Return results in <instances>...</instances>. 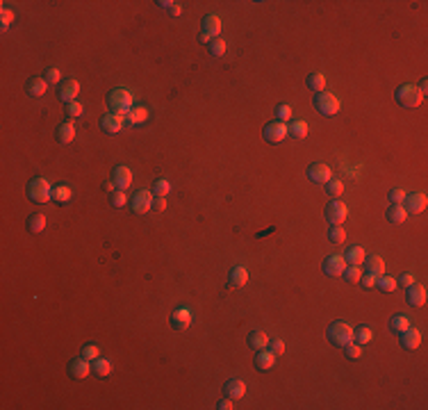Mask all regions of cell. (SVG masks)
<instances>
[{
  "label": "cell",
  "mask_w": 428,
  "mask_h": 410,
  "mask_svg": "<svg viewBox=\"0 0 428 410\" xmlns=\"http://www.w3.org/2000/svg\"><path fill=\"white\" fill-rule=\"evenodd\" d=\"M308 178L312 180V183H317V185H326L330 178H333V171H330L328 164H310L308 167Z\"/></svg>",
  "instance_id": "obj_11"
},
{
  "label": "cell",
  "mask_w": 428,
  "mask_h": 410,
  "mask_svg": "<svg viewBox=\"0 0 428 410\" xmlns=\"http://www.w3.org/2000/svg\"><path fill=\"white\" fill-rule=\"evenodd\" d=\"M321 269H324L326 276L339 278L346 269V260H344V255H328L324 260V265H321Z\"/></svg>",
  "instance_id": "obj_8"
},
{
  "label": "cell",
  "mask_w": 428,
  "mask_h": 410,
  "mask_svg": "<svg viewBox=\"0 0 428 410\" xmlns=\"http://www.w3.org/2000/svg\"><path fill=\"white\" fill-rule=\"evenodd\" d=\"M308 87L312 91H317V94L326 91V75H324V73H310V75H308Z\"/></svg>",
  "instance_id": "obj_33"
},
{
  "label": "cell",
  "mask_w": 428,
  "mask_h": 410,
  "mask_svg": "<svg viewBox=\"0 0 428 410\" xmlns=\"http://www.w3.org/2000/svg\"><path fill=\"white\" fill-rule=\"evenodd\" d=\"M77 94H80V85H77V80H73V78L71 80H64L60 85V100L66 102V105L75 100Z\"/></svg>",
  "instance_id": "obj_15"
},
{
  "label": "cell",
  "mask_w": 428,
  "mask_h": 410,
  "mask_svg": "<svg viewBox=\"0 0 428 410\" xmlns=\"http://www.w3.org/2000/svg\"><path fill=\"white\" fill-rule=\"evenodd\" d=\"M189 324H192V310L189 308H178V310H173L171 315V326L176 330H187Z\"/></svg>",
  "instance_id": "obj_17"
},
{
  "label": "cell",
  "mask_w": 428,
  "mask_h": 410,
  "mask_svg": "<svg viewBox=\"0 0 428 410\" xmlns=\"http://www.w3.org/2000/svg\"><path fill=\"white\" fill-rule=\"evenodd\" d=\"M91 369H94L96 376H100V378H105V376L112 374V363L107 358H96L94 365H91Z\"/></svg>",
  "instance_id": "obj_32"
},
{
  "label": "cell",
  "mask_w": 428,
  "mask_h": 410,
  "mask_svg": "<svg viewBox=\"0 0 428 410\" xmlns=\"http://www.w3.org/2000/svg\"><path fill=\"white\" fill-rule=\"evenodd\" d=\"M153 208H155V210H159V212H162V210H167V198H164V196H155Z\"/></svg>",
  "instance_id": "obj_54"
},
{
  "label": "cell",
  "mask_w": 428,
  "mask_h": 410,
  "mask_svg": "<svg viewBox=\"0 0 428 410\" xmlns=\"http://www.w3.org/2000/svg\"><path fill=\"white\" fill-rule=\"evenodd\" d=\"M406 301L410 303L412 308H419L426 303V287L419 285V283H412L406 292Z\"/></svg>",
  "instance_id": "obj_14"
},
{
  "label": "cell",
  "mask_w": 428,
  "mask_h": 410,
  "mask_svg": "<svg viewBox=\"0 0 428 410\" xmlns=\"http://www.w3.org/2000/svg\"><path fill=\"white\" fill-rule=\"evenodd\" d=\"M403 208H406V212L408 214H419V212H424L426 210V194L424 192H412V194H406V198H403Z\"/></svg>",
  "instance_id": "obj_7"
},
{
  "label": "cell",
  "mask_w": 428,
  "mask_h": 410,
  "mask_svg": "<svg viewBox=\"0 0 428 410\" xmlns=\"http://www.w3.org/2000/svg\"><path fill=\"white\" fill-rule=\"evenodd\" d=\"M203 34H207L210 39H217L219 32H221V18L217 16V14H207L205 18H203Z\"/></svg>",
  "instance_id": "obj_20"
},
{
  "label": "cell",
  "mask_w": 428,
  "mask_h": 410,
  "mask_svg": "<svg viewBox=\"0 0 428 410\" xmlns=\"http://www.w3.org/2000/svg\"><path fill=\"white\" fill-rule=\"evenodd\" d=\"M28 198L35 203H48L52 201V187L46 178H35L28 185Z\"/></svg>",
  "instance_id": "obj_4"
},
{
  "label": "cell",
  "mask_w": 428,
  "mask_h": 410,
  "mask_svg": "<svg viewBox=\"0 0 428 410\" xmlns=\"http://www.w3.org/2000/svg\"><path fill=\"white\" fill-rule=\"evenodd\" d=\"M94 369H91V365H89V360L87 358H75V360H71L69 363V374L73 376V378H87Z\"/></svg>",
  "instance_id": "obj_16"
},
{
  "label": "cell",
  "mask_w": 428,
  "mask_h": 410,
  "mask_svg": "<svg viewBox=\"0 0 428 410\" xmlns=\"http://www.w3.org/2000/svg\"><path fill=\"white\" fill-rule=\"evenodd\" d=\"M342 276L349 285H356V283H360V278H362V271H360L358 265H346V269H344Z\"/></svg>",
  "instance_id": "obj_38"
},
{
  "label": "cell",
  "mask_w": 428,
  "mask_h": 410,
  "mask_svg": "<svg viewBox=\"0 0 428 410\" xmlns=\"http://www.w3.org/2000/svg\"><path fill=\"white\" fill-rule=\"evenodd\" d=\"M419 91H421V96H426V91H428V85H426V82H421V85H419Z\"/></svg>",
  "instance_id": "obj_59"
},
{
  "label": "cell",
  "mask_w": 428,
  "mask_h": 410,
  "mask_svg": "<svg viewBox=\"0 0 428 410\" xmlns=\"http://www.w3.org/2000/svg\"><path fill=\"white\" fill-rule=\"evenodd\" d=\"M376 285H378V290L381 292H385V294H390V292L396 290V278H392V276H378L376 278Z\"/></svg>",
  "instance_id": "obj_37"
},
{
  "label": "cell",
  "mask_w": 428,
  "mask_h": 410,
  "mask_svg": "<svg viewBox=\"0 0 428 410\" xmlns=\"http://www.w3.org/2000/svg\"><path fill=\"white\" fill-rule=\"evenodd\" d=\"M66 114L69 116H82V105L77 100L69 102V105H66Z\"/></svg>",
  "instance_id": "obj_53"
},
{
  "label": "cell",
  "mask_w": 428,
  "mask_h": 410,
  "mask_svg": "<svg viewBox=\"0 0 428 410\" xmlns=\"http://www.w3.org/2000/svg\"><path fill=\"white\" fill-rule=\"evenodd\" d=\"M406 194H408V192H403L401 187H394V189H390L387 198H390V203H392V205H401V203H403V198H406Z\"/></svg>",
  "instance_id": "obj_48"
},
{
  "label": "cell",
  "mask_w": 428,
  "mask_h": 410,
  "mask_svg": "<svg viewBox=\"0 0 428 410\" xmlns=\"http://www.w3.org/2000/svg\"><path fill=\"white\" fill-rule=\"evenodd\" d=\"M398 342H401L403 349L415 351V349H419V344H421V333L417 328H410V326H408L403 333H398Z\"/></svg>",
  "instance_id": "obj_12"
},
{
  "label": "cell",
  "mask_w": 428,
  "mask_h": 410,
  "mask_svg": "<svg viewBox=\"0 0 428 410\" xmlns=\"http://www.w3.org/2000/svg\"><path fill=\"white\" fill-rule=\"evenodd\" d=\"M100 128H103V133H107V135L121 133V128H123V116H119V114H105L103 119H100Z\"/></svg>",
  "instance_id": "obj_18"
},
{
  "label": "cell",
  "mask_w": 428,
  "mask_h": 410,
  "mask_svg": "<svg viewBox=\"0 0 428 410\" xmlns=\"http://www.w3.org/2000/svg\"><path fill=\"white\" fill-rule=\"evenodd\" d=\"M0 21H3V28L7 30V28L14 23V12H12V9L3 7V12H0Z\"/></svg>",
  "instance_id": "obj_50"
},
{
  "label": "cell",
  "mask_w": 428,
  "mask_h": 410,
  "mask_svg": "<svg viewBox=\"0 0 428 410\" xmlns=\"http://www.w3.org/2000/svg\"><path fill=\"white\" fill-rule=\"evenodd\" d=\"M276 365V355L271 353V351L262 349L255 353V369L257 372H269V369H274Z\"/></svg>",
  "instance_id": "obj_19"
},
{
  "label": "cell",
  "mask_w": 428,
  "mask_h": 410,
  "mask_svg": "<svg viewBox=\"0 0 428 410\" xmlns=\"http://www.w3.org/2000/svg\"><path fill=\"white\" fill-rule=\"evenodd\" d=\"M103 187H105V192H114V187H116V185H114V180H110V183H105Z\"/></svg>",
  "instance_id": "obj_58"
},
{
  "label": "cell",
  "mask_w": 428,
  "mask_h": 410,
  "mask_svg": "<svg viewBox=\"0 0 428 410\" xmlns=\"http://www.w3.org/2000/svg\"><path fill=\"white\" fill-rule=\"evenodd\" d=\"M43 80H46L48 85H62V82H60L62 80V71H60V68H55V66L46 68V73H43Z\"/></svg>",
  "instance_id": "obj_43"
},
{
  "label": "cell",
  "mask_w": 428,
  "mask_h": 410,
  "mask_svg": "<svg viewBox=\"0 0 428 410\" xmlns=\"http://www.w3.org/2000/svg\"><path fill=\"white\" fill-rule=\"evenodd\" d=\"M266 349H269L271 353H274L276 358H278L280 353H285V342L280 340V338H271V340H269V344H266Z\"/></svg>",
  "instance_id": "obj_44"
},
{
  "label": "cell",
  "mask_w": 428,
  "mask_h": 410,
  "mask_svg": "<svg viewBox=\"0 0 428 410\" xmlns=\"http://www.w3.org/2000/svg\"><path fill=\"white\" fill-rule=\"evenodd\" d=\"M412 283H415V276H412L410 271H406V273H401V276L396 278V285H403V287H410Z\"/></svg>",
  "instance_id": "obj_52"
},
{
  "label": "cell",
  "mask_w": 428,
  "mask_h": 410,
  "mask_svg": "<svg viewBox=\"0 0 428 410\" xmlns=\"http://www.w3.org/2000/svg\"><path fill=\"white\" fill-rule=\"evenodd\" d=\"M25 89H28V94H30V96L39 98V96L46 94L48 82L43 80V78H30V80H28V85H25Z\"/></svg>",
  "instance_id": "obj_25"
},
{
  "label": "cell",
  "mask_w": 428,
  "mask_h": 410,
  "mask_svg": "<svg viewBox=\"0 0 428 410\" xmlns=\"http://www.w3.org/2000/svg\"><path fill=\"white\" fill-rule=\"evenodd\" d=\"M71 189L66 187V185H57V187H52V201L55 203H69L71 201Z\"/></svg>",
  "instance_id": "obj_36"
},
{
  "label": "cell",
  "mask_w": 428,
  "mask_h": 410,
  "mask_svg": "<svg viewBox=\"0 0 428 410\" xmlns=\"http://www.w3.org/2000/svg\"><path fill=\"white\" fill-rule=\"evenodd\" d=\"M346 217H349V208L342 201H333L326 205V221L330 226H342L346 221Z\"/></svg>",
  "instance_id": "obj_6"
},
{
  "label": "cell",
  "mask_w": 428,
  "mask_h": 410,
  "mask_svg": "<svg viewBox=\"0 0 428 410\" xmlns=\"http://www.w3.org/2000/svg\"><path fill=\"white\" fill-rule=\"evenodd\" d=\"M287 133L294 137V139H305V137H308V123H305V121H291Z\"/></svg>",
  "instance_id": "obj_34"
},
{
  "label": "cell",
  "mask_w": 428,
  "mask_h": 410,
  "mask_svg": "<svg viewBox=\"0 0 428 410\" xmlns=\"http://www.w3.org/2000/svg\"><path fill=\"white\" fill-rule=\"evenodd\" d=\"M364 271L367 273H371V276H383L385 273V262H383V258H378V255H371V258H364Z\"/></svg>",
  "instance_id": "obj_23"
},
{
  "label": "cell",
  "mask_w": 428,
  "mask_h": 410,
  "mask_svg": "<svg viewBox=\"0 0 428 410\" xmlns=\"http://www.w3.org/2000/svg\"><path fill=\"white\" fill-rule=\"evenodd\" d=\"M110 203L114 205V208H123V205L128 203V196H125V192H123V189H119V192H112Z\"/></svg>",
  "instance_id": "obj_49"
},
{
  "label": "cell",
  "mask_w": 428,
  "mask_h": 410,
  "mask_svg": "<svg viewBox=\"0 0 428 410\" xmlns=\"http://www.w3.org/2000/svg\"><path fill=\"white\" fill-rule=\"evenodd\" d=\"M344 353H346L351 360H358V358H362V346L356 344V342H349V344L344 346Z\"/></svg>",
  "instance_id": "obj_45"
},
{
  "label": "cell",
  "mask_w": 428,
  "mask_h": 410,
  "mask_svg": "<svg viewBox=\"0 0 428 410\" xmlns=\"http://www.w3.org/2000/svg\"><path fill=\"white\" fill-rule=\"evenodd\" d=\"M169 14H171V16H180V14H182V7H180L178 3H173L171 7H169Z\"/></svg>",
  "instance_id": "obj_56"
},
{
  "label": "cell",
  "mask_w": 428,
  "mask_h": 410,
  "mask_svg": "<svg viewBox=\"0 0 428 410\" xmlns=\"http://www.w3.org/2000/svg\"><path fill=\"white\" fill-rule=\"evenodd\" d=\"M112 180H114V185L119 189H128L130 185H132V173H130V169L128 167H116L114 169V173H112Z\"/></svg>",
  "instance_id": "obj_21"
},
{
  "label": "cell",
  "mask_w": 428,
  "mask_h": 410,
  "mask_svg": "<svg viewBox=\"0 0 428 410\" xmlns=\"http://www.w3.org/2000/svg\"><path fill=\"white\" fill-rule=\"evenodd\" d=\"M408 219V212L403 205H390L387 208V221L390 223H403Z\"/></svg>",
  "instance_id": "obj_30"
},
{
  "label": "cell",
  "mask_w": 428,
  "mask_h": 410,
  "mask_svg": "<svg viewBox=\"0 0 428 410\" xmlns=\"http://www.w3.org/2000/svg\"><path fill=\"white\" fill-rule=\"evenodd\" d=\"M107 107L112 110V114H119L125 119V114L132 110V94L128 89H112L107 96Z\"/></svg>",
  "instance_id": "obj_1"
},
{
  "label": "cell",
  "mask_w": 428,
  "mask_h": 410,
  "mask_svg": "<svg viewBox=\"0 0 428 410\" xmlns=\"http://www.w3.org/2000/svg\"><path fill=\"white\" fill-rule=\"evenodd\" d=\"M371 340H373V333H371L369 326H358V328H353V342H356V344L364 346V344H369Z\"/></svg>",
  "instance_id": "obj_28"
},
{
  "label": "cell",
  "mask_w": 428,
  "mask_h": 410,
  "mask_svg": "<svg viewBox=\"0 0 428 410\" xmlns=\"http://www.w3.org/2000/svg\"><path fill=\"white\" fill-rule=\"evenodd\" d=\"M82 358H87V360L100 358V349L96 344H85V346H82Z\"/></svg>",
  "instance_id": "obj_47"
},
{
  "label": "cell",
  "mask_w": 428,
  "mask_h": 410,
  "mask_svg": "<svg viewBox=\"0 0 428 410\" xmlns=\"http://www.w3.org/2000/svg\"><path fill=\"white\" fill-rule=\"evenodd\" d=\"M276 116H278L280 123H285V121L291 119V107L287 105V102H280L278 107H276Z\"/></svg>",
  "instance_id": "obj_46"
},
{
  "label": "cell",
  "mask_w": 428,
  "mask_h": 410,
  "mask_svg": "<svg viewBox=\"0 0 428 410\" xmlns=\"http://www.w3.org/2000/svg\"><path fill=\"white\" fill-rule=\"evenodd\" d=\"M364 258H367V253H364L362 246H351L346 253H344V260H346V265H362Z\"/></svg>",
  "instance_id": "obj_27"
},
{
  "label": "cell",
  "mask_w": 428,
  "mask_h": 410,
  "mask_svg": "<svg viewBox=\"0 0 428 410\" xmlns=\"http://www.w3.org/2000/svg\"><path fill=\"white\" fill-rule=\"evenodd\" d=\"M144 121H148V110L146 107H132V110L125 114V123H130V125H139V123H144Z\"/></svg>",
  "instance_id": "obj_26"
},
{
  "label": "cell",
  "mask_w": 428,
  "mask_h": 410,
  "mask_svg": "<svg viewBox=\"0 0 428 410\" xmlns=\"http://www.w3.org/2000/svg\"><path fill=\"white\" fill-rule=\"evenodd\" d=\"M153 201H155L153 192H137L132 196V201H130V208H132L135 214H146L153 208Z\"/></svg>",
  "instance_id": "obj_9"
},
{
  "label": "cell",
  "mask_w": 428,
  "mask_h": 410,
  "mask_svg": "<svg viewBox=\"0 0 428 410\" xmlns=\"http://www.w3.org/2000/svg\"><path fill=\"white\" fill-rule=\"evenodd\" d=\"M246 283H249V269H246V267H242V265L232 267L228 285H230V287H244Z\"/></svg>",
  "instance_id": "obj_22"
},
{
  "label": "cell",
  "mask_w": 428,
  "mask_h": 410,
  "mask_svg": "<svg viewBox=\"0 0 428 410\" xmlns=\"http://www.w3.org/2000/svg\"><path fill=\"white\" fill-rule=\"evenodd\" d=\"M207 48H210V55H212V57H223V55H226V41H223L221 37L212 39L210 46H207Z\"/></svg>",
  "instance_id": "obj_40"
},
{
  "label": "cell",
  "mask_w": 428,
  "mask_h": 410,
  "mask_svg": "<svg viewBox=\"0 0 428 410\" xmlns=\"http://www.w3.org/2000/svg\"><path fill=\"white\" fill-rule=\"evenodd\" d=\"M394 98L401 107H419L424 96H421L419 87L415 85H401L396 91H394Z\"/></svg>",
  "instance_id": "obj_3"
},
{
  "label": "cell",
  "mask_w": 428,
  "mask_h": 410,
  "mask_svg": "<svg viewBox=\"0 0 428 410\" xmlns=\"http://www.w3.org/2000/svg\"><path fill=\"white\" fill-rule=\"evenodd\" d=\"M217 408H219V410H230V408H232V399H228V397H226L223 401H219V403H217Z\"/></svg>",
  "instance_id": "obj_55"
},
{
  "label": "cell",
  "mask_w": 428,
  "mask_h": 410,
  "mask_svg": "<svg viewBox=\"0 0 428 410\" xmlns=\"http://www.w3.org/2000/svg\"><path fill=\"white\" fill-rule=\"evenodd\" d=\"M223 394H226L228 399H232V401H237V399H242L246 394V383L242 378L226 380V385H223Z\"/></svg>",
  "instance_id": "obj_13"
},
{
  "label": "cell",
  "mask_w": 428,
  "mask_h": 410,
  "mask_svg": "<svg viewBox=\"0 0 428 410\" xmlns=\"http://www.w3.org/2000/svg\"><path fill=\"white\" fill-rule=\"evenodd\" d=\"M326 335H328L330 344L339 346V349H344V346L349 344V342H353V328L351 324H346V321H333V324L328 326V330H326Z\"/></svg>",
  "instance_id": "obj_2"
},
{
  "label": "cell",
  "mask_w": 428,
  "mask_h": 410,
  "mask_svg": "<svg viewBox=\"0 0 428 410\" xmlns=\"http://www.w3.org/2000/svg\"><path fill=\"white\" fill-rule=\"evenodd\" d=\"M266 344H269V338H266L262 330H253V333L249 335V346L253 351H262V349H266Z\"/></svg>",
  "instance_id": "obj_29"
},
{
  "label": "cell",
  "mask_w": 428,
  "mask_h": 410,
  "mask_svg": "<svg viewBox=\"0 0 428 410\" xmlns=\"http://www.w3.org/2000/svg\"><path fill=\"white\" fill-rule=\"evenodd\" d=\"M289 135L287 133V123H280V121H274V123H266L264 125V139L269 144H280L285 137Z\"/></svg>",
  "instance_id": "obj_10"
},
{
  "label": "cell",
  "mask_w": 428,
  "mask_h": 410,
  "mask_svg": "<svg viewBox=\"0 0 428 410\" xmlns=\"http://www.w3.org/2000/svg\"><path fill=\"white\" fill-rule=\"evenodd\" d=\"M324 189H326V194L328 196H342V192H344V185H342V180H335V178H330L328 183L324 185Z\"/></svg>",
  "instance_id": "obj_39"
},
{
  "label": "cell",
  "mask_w": 428,
  "mask_h": 410,
  "mask_svg": "<svg viewBox=\"0 0 428 410\" xmlns=\"http://www.w3.org/2000/svg\"><path fill=\"white\" fill-rule=\"evenodd\" d=\"M314 107H317L319 114L324 116H335L339 112V98L330 91H321V94L314 96Z\"/></svg>",
  "instance_id": "obj_5"
},
{
  "label": "cell",
  "mask_w": 428,
  "mask_h": 410,
  "mask_svg": "<svg viewBox=\"0 0 428 410\" xmlns=\"http://www.w3.org/2000/svg\"><path fill=\"white\" fill-rule=\"evenodd\" d=\"M328 239H330V244H342L344 239H346V230H344L342 226H330Z\"/></svg>",
  "instance_id": "obj_42"
},
{
  "label": "cell",
  "mask_w": 428,
  "mask_h": 410,
  "mask_svg": "<svg viewBox=\"0 0 428 410\" xmlns=\"http://www.w3.org/2000/svg\"><path fill=\"white\" fill-rule=\"evenodd\" d=\"M43 228H46V217L43 214H32L30 219H28V230L32 233V235H39V233H43Z\"/></svg>",
  "instance_id": "obj_31"
},
{
  "label": "cell",
  "mask_w": 428,
  "mask_h": 410,
  "mask_svg": "<svg viewBox=\"0 0 428 410\" xmlns=\"http://www.w3.org/2000/svg\"><path fill=\"white\" fill-rule=\"evenodd\" d=\"M410 326V319L406 315H394L390 319V330L392 333H403V330Z\"/></svg>",
  "instance_id": "obj_35"
},
{
  "label": "cell",
  "mask_w": 428,
  "mask_h": 410,
  "mask_svg": "<svg viewBox=\"0 0 428 410\" xmlns=\"http://www.w3.org/2000/svg\"><path fill=\"white\" fill-rule=\"evenodd\" d=\"M157 5H159V7H162V9H167V12H169V7H171V5H173V0H159Z\"/></svg>",
  "instance_id": "obj_57"
},
{
  "label": "cell",
  "mask_w": 428,
  "mask_h": 410,
  "mask_svg": "<svg viewBox=\"0 0 428 410\" xmlns=\"http://www.w3.org/2000/svg\"><path fill=\"white\" fill-rule=\"evenodd\" d=\"M360 285H362L364 290H371V287H376V276H371V273H362V278H360Z\"/></svg>",
  "instance_id": "obj_51"
},
{
  "label": "cell",
  "mask_w": 428,
  "mask_h": 410,
  "mask_svg": "<svg viewBox=\"0 0 428 410\" xmlns=\"http://www.w3.org/2000/svg\"><path fill=\"white\" fill-rule=\"evenodd\" d=\"M171 192V183H169L167 178H157L153 185V194L155 196H167V194Z\"/></svg>",
  "instance_id": "obj_41"
},
{
  "label": "cell",
  "mask_w": 428,
  "mask_h": 410,
  "mask_svg": "<svg viewBox=\"0 0 428 410\" xmlns=\"http://www.w3.org/2000/svg\"><path fill=\"white\" fill-rule=\"evenodd\" d=\"M57 139H60V144H71V141L75 139V125H73V121L66 119L64 123L57 128Z\"/></svg>",
  "instance_id": "obj_24"
}]
</instances>
